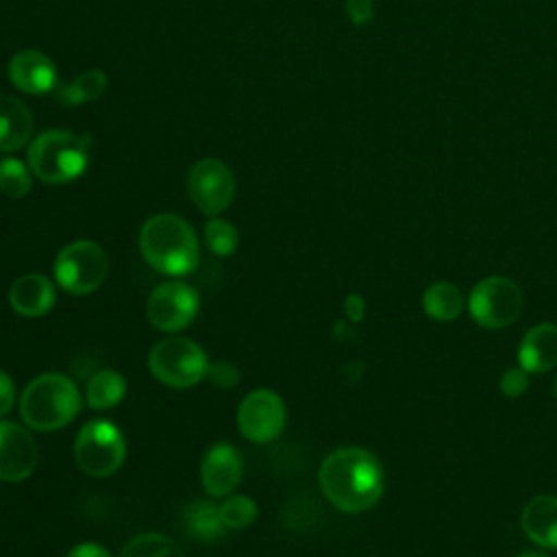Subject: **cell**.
I'll list each match as a JSON object with an SVG mask.
<instances>
[{"instance_id": "f546056e", "label": "cell", "mask_w": 557, "mask_h": 557, "mask_svg": "<svg viewBox=\"0 0 557 557\" xmlns=\"http://www.w3.org/2000/svg\"><path fill=\"white\" fill-rule=\"evenodd\" d=\"M15 400V385L7 372L0 370V418L13 407Z\"/></svg>"}, {"instance_id": "7402d4cb", "label": "cell", "mask_w": 557, "mask_h": 557, "mask_svg": "<svg viewBox=\"0 0 557 557\" xmlns=\"http://www.w3.org/2000/svg\"><path fill=\"white\" fill-rule=\"evenodd\" d=\"M183 524H185L187 533L196 540H215L224 531L218 507L211 503H202V500L185 507Z\"/></svg>"}, {"instance_id": "7c38bea8", "label": "cell", "mask_w": 557, "mask_h": 557, "mask_svg": "<svg viewBox=\"0 0 557 557\" xmlns=\"http://www.w3.org/2000/svg\"><path fill=\"white\" fill-rule=\"evenodd\" d=\"M39 448L30 431L17 422L0 420V481H26L37 466Z\"/></svg>"}, {"instance_id": "ffe728a7", "label": "cell", "mask_w": 557, "mask_h": 557, "mask_svg": "<svg viewBox=\"0 0 557 557\" xmlns=\"http://www.w3.org/2000/svg\"><path fill=\"white\" fill-rule=\"evenodd\" d=\"M126 394V379L111 368L98 370L87 381V403L91 409L104 411L115 407Z\"/></svg>"}, {"instance_id": "e0dca14e", "label": "cell", "mask_w": 557, "mask_h": 557, "mask_svg": "<svg viewBox=\"0 0 557 557\" xmlns=\"http://www.w3.org/2000/svg\"><path fill=\"white\" fill-rule=\"evenodd\" d=\"M522 531L542 548H557V496H533L520 513Z\"/></svg>"}, {"instance_id": "ba28073f", "label": "cell", "mask_w": 557, "mask_h": 557, "mask_svg": "<svg viewBox=\"0 0 557 557\" xmlns=\"http://www.w3.org/2000/svg\"><path fill=\"white\" fill-rule=\"evenodd\" d=\"M468 309L479 326L505 329L522 313V292L507 276H487L472 287Z\"/></svg>"}, {"instance_id": "4dcf8cb0", "label": "cell", "mask_w": 557, "mask_h": 557, "mask_svg": "<svg viewBox=\"0 0 557 557\" xmlns=\"http://www.w3.org/2000/svg\"><path fill=\"white\" fill-rule=\"evenodd\" d=\"M67 557H111L109 550L102 544L96 542H81L76 546H72V550L67 553Z\"/></svg>"}, {"instance_id": "cb8c5ba5", "label": "cell", "mask_w": 557, "mask_h": 557, "mask_svg": "<svg viewBox=\"0 0 557 557\" xmlns=\"http://www.w3.org/2000/svg\"><path fill=\"white\" fill-rule=\"evenodd\" d=\"M224 529H246L257 518V503L244 494H228L218 507Z\"/></svg>"}, {"instance_id": "8fae6325", "label": "cell", "mask_w": 557, "mask_h": 557, "mask_svg": "<svg viewBox=\"0 0 557 557\" xmlns=\"http://www.w3.org/2000/svg\"><path fill=\"white\" fill-rule=\"evenodd\" d=\"M285 418L283 398L265 387L250 392L237 409L239 433L255 444L272 442L283 431Z\"/></svg>"}, {"instance_id": "5b68a950", "label": "cell", "mask_w": 557, "mask_h": 557, "mask_svg": "<svg viewBox=\"0 0 557 557\" xmlns=\"http://www.w3.org/2000/svg\"><path fill=\"white\" fill-rule=\"evenodd\" d=\"M148 368L152 376L163 385L183 389L200 383L207 376L209 359L194 339L172 335L159 339L152 346L148 355Z\"/></svg>"}, {"instance_id": "ac0fdd59", "label": "cell", "mask_w": 557, "mask_h": 557, "mask_svg": "<svg viewBox=\"0 0 557 557\" xmlns=\"http://www.w3.org/2000/svg\"><path fill=\"white\" fill-rule=\"evenodd\" d=\"M33 135V115L28 107L13 98L0 96V152H15L24 148Z\"/></svg>"}, {"instance_id": "4fadbf2b", "label": "cell", "mask_w": 557, "mask_h": 557, "mask_svg": "<svg viewBox=\"0 0 557 557\" xmlns=\"http://www.w3.org/2000/svg\"><path fill=\"white\" fill-rule=\"evenodd\" d=\"M244 461L235 446L228 442L213 444L200 463V483L209 496L224 498L235 492L242 481Z\"/></svg>"}, {"instance_id": "3957f363", "label": "cell", "mask_w": 557, "mask_h": 557, "mask_svg": "<svg viewBox=\"0 0 557 557\" xmlns=\"http://www.w3.org/2000/svg\"><path fill=\"white\" fill-rule=\"evenodd\" d=\"M81 409L76 383L59 372L35 376L20 396V416L35 431H57L67 426Z\"/></svg>"}, {"instance_id": "d4e9b609", "label": "cell", "mask_w": 557, "mask_h": 557, "mask_svg": "<svg viewBox=\"0 0 557 557\" xmlns=\"http://www.w3.org/2000/svg\"><path fill=\"white\" fill-rule=\"evenodd\" d=\"M0 191L9 198H22L30 191V168L15 157L0 159Z\"/></svg>"}, {"instance_id": "f1b7e54d", "label": "cell", "mask_w": 557, "mask_h": 557, "mask_svg": "<svg viewBox=\"0 0 557 557\" xmlns=\"http://www.w3.org/2000/svg\"><path fill=\"white\" fill-rule=\"evenodd\" d=\"M207 376L211 379V383H213V385L224 387V389H226V387L237 385V381H239L237 368H233V366H231V363H226V361H220V363H215V366H209Z\"/></svg>"}, {"instance_id": "603a6c76", "label": "cell", "mask_w": 557, "mask_h": 557, "mask_svg": "<svg viewBox=\"0 0 557 557\" xmlns=\"http://www.w3.org/2000/svg\"><path fill=\"white\" fill-rule=\"evenodd\" d=\"M120 557H185V553L168 535L139 533L124 544Z\"/></svg>"}, {"instance_id": "484cf974", "label": "cell", "mask_w": 557, "mask_h": 557, "mask_svg": "<svg viewBox=\"0 0 557 557\" xmlns=\"http://www.w3.org/2000/svg\"><path fill=\"white\" fill-rule=\"evenodd\" d=\"M237 242H239L237 228L231 222L222 218H211L205 224V244L213 255L228 257L231 252H235Z\"/></svg>"}, {"instance_id": "9c48e42d", "label": "cell", "mask_w": 557, "mask_h": 557, "mask_svg": "<svg viewBox=\"0 0 557 557\" xmlns=\"http://www.w3.org/2000/svg\"><path fill=\"white\" fill-rule=\"evenodd\" d=\"M187 191L202 213L218 215L235 198V176L224 161L205 157L191 165L187 174Z\"/></svg>"}, {"instance_id": "2e32d148", "label": "cell", "mask_w": 557, "mask_h": 557, "mask_svg": "<svg viewBox=\"0 0 557 557\" xmlns=\"http://www.w3.org/2000/svg\"><path fill=\"white\" fill-rule=\"evenodd\" d=\"M518 361L529 374L548 372L557 366V324L542 322L527 331L518 346Z\"/></svg>"}, {"instance_id": "4316f807", "label": "cell", "mask_w": 557, "mask_h": 557, "mask_svg": "<svg viewBox=\"0 0 557 557\" xmlns=\"http://www.w3.org/2000/svg\"><path fill=\"white\" fill-rule=\"evenodd\" d=\"M498 387L505 396L509 398H518L527 392L529 387V372L524 368H509L500 374V381H498Z\"/></svg>"}, {"instance_id": "52a82bcc", "label": "cell", "mask_w": 557, "mask_h": 557, "mask_svg": "<svg viewBox=\"0 0 557 557\" xmlns=\"http://www.w3.org/2000/svg\"><path fill=\"white\" fill-rule=\"evenodd\" d=\"M126 457V444L120 429L109 420H91L76 433L74 459L76 466L94 476H111Z\"/></svg>"}, {"instance_id": "6da1fadb", "label": "cell", "mask_w": 557, "mask_h": 557, "mask_svg": "<svg viewBox=\"0 0 557 557\" xmlns=\"http://www.w3.org/2000/svg\"><path fill=\"white\" fill-rule=\"evenodd\" d=\"M324 496L346 513H361L383 494V468L379 459L359 446L329 453L318 472Z\"/></svg>"}, {"instance_id": "1f68e13d", "label": "cell", "mask_w": 557, "mask_h": 557, "mask_svg": "<svg viewBox=\"0 0 557 557\" xmlns=\"http://www.w3.org/2000/svg\"><path fill=\"white\" fill-rule=\"evenodd\" d=\"M344 311L350 322H361L366 315V300L359 294H350L344 302Z\"/></svg>"}, {"instance_id": "30bf717a", "label": "cell", "mask_w": 557, "mask_h": 557, "mask_svg": "<svg viewBox=\"0 0 557 557\" xmlns=\"http://www.w3.org/2000/svg\"><path fill=\"white\" fill-rule=\"evenodd\" d=\"M198 313V294L194 287L181 281H170L157 285L146 302L148 322L163 331L176 333L191 324Z\"/></svg>"}, {"instance_id": "7a4b0ae2", "label": "cell", "mask_w": 557, "mask_h": 557, "mask_svg": "<svg viewBox=\"0 0 557 557\" xmlns=\"http://www.w3.org/2000/svg\"><path fill=\"white\" fill-rule=\"evenodd\" d=\"M139 250L150 268L168 276H185L194 272L200 259L194 228L174 213H157L144 222L139 231Z\"/></svg>"}, {"instance_id": "5bb4252c", "label": "cell", "mask_w": 557, "mask_h": 557, "mask_svg": "<svg viewBox=\"0 0 557 557\" xmlns=\"http://www.w3.org/2000/svg\"><path fill=\"white\" fill-rule=\"evenodd\" d=\"M9 78L17 89L41 96L57 87V67L39 50H20L9 61Z\"/></svg>"}, {"instance_id": "83f0119b", "label": "cell", "mask_w": 557, "mask_h": 557, "mask_svg": "<svg viewBox=\"0 0 557 557\" xmlns=\"http://www.w3.org/2000/svg\"><path fill=\"white\" fill-rule=\"evenodd\" d=\"M346 15L355 26H366L374 20V0H346Z\"/></svg>"}, {"instance_id": "8992f818", "label": "cell", "mask_w": 557, "mask_h": 557, "mask_svg": "<svg viewBox=\"0 0 557 557\" xmlns=\"http://www.w3.org/2000/svg\"><path fill=\"white\" fill-rule=\"evenodd\" d=\"M109 272V257L104 248L91 239H76L61 248L54 259L57 285L74 296L96 292Z\"/></svg>"}, {"instance_id": "d6a6232c", "label": "cell", "mask_w": 557, "mask_h": 557, "mask_svg": "<svg viewBox=\"0 0 557 557\" xmlns=\"http://www.w3.org/2000/svg\"><path fill=\"white\" fill-rule=\"evenodd\" d=\"M520 557H548L544 550H531V553H524Z\"/></svg>"}, {"instance_id": "9a60e30c", "label": "cell", "mask_w": 557, "mask_h": 557, "mask_svg": "<svg viewBox=\"0 0 557 557\" xmlns=\"http://www.w3.org/2000/svg\"><path fill=\"white\" fill-rule=\"evenodd\" d=\"M54 300L57 292L52 281L37 272L22 274L9 287V305L24 318H39L48 313Z\"/></svg>"}, {"instance_id": "277c9868", "label": "cell", "mask_w": 557, "mask_h": 557, "mask_svg": "<svg viewBox=\"0 0 557 557\" xmlns=\"http://www.w3.org/2000/svg\"><path fill=\"white\" fill-rule=\"evenodd\" d=\"M89 163V139L70 131L52 128L28 144L30 172L50 185L78 178Z\"/></svg>"}, {"instance_id": "d6986e66", "label": "cell", "mask_w": 557, "mask_h": 557, "mask_svg": "<svg viewBox=\"0 0 557 557\" xmlns=\"http://www.w3.org/2000/svg\"><path fill=\"white\" fill-rule=\"evenodd\" d=\"M422 307L429 318L437 322H450L459 318L463 309V296L455 283L448 281H437L426 287L422 296Z\"/></svg>"}, {"instance_id": "836d02e7", "label": "cell", "mask_w": 557, "mask_h": 557, "mask_svg": "<svg viewBox=\"0 0 557 557\" xmlns=\"http://www.w3.org/2000/svg\"><path fill=\"white\" fill-rule=\"evenodd\" d=\"M553 394H555V398H557V379H555V385H553Z\"/></svg>"}, {"instance_id": "44dd1931", "label": "cell", "mask_w": 557, "mask_h": 557, "mask_svg": "<svg viewBox=\"0 0 557 557\" xmlns=\"http://www.w3.org/2000/svg\"><path fill=\"white\" fill-rule=\"evenodd\" d=\"M107 87V74L100 67L87 70L83 74H78L76 78H72L70 83L61 85L59 89V100L67 107H76V104H85L96 100Z\"/></svg>"}]
</instances>
